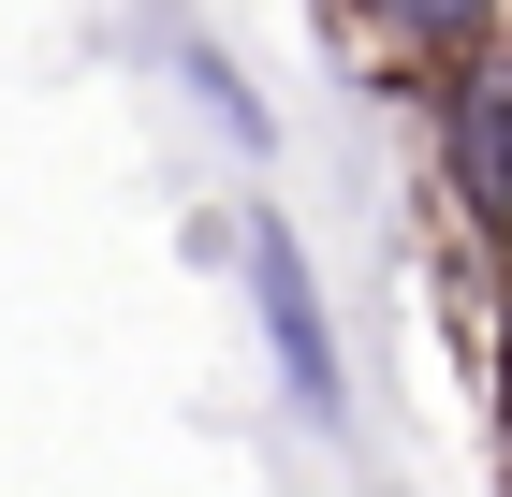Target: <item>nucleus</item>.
Listing matches in <instances>:
<instances>
[{"label": "nucleus", "instance_id": "obj_1", "mask_svg": "<svg viewBox=\"0 0 512 497\" xmlns=\"http://www.w3.org/2000/svg\"><path fill=\"white\" fill-rule=\"evenodd\" d=\"M249 307H264L278 395H293L308 424H337V410H352V381H337V322H322V278H308V249H293V220H249Z\"/></svg>", "mask_w": 512, "mask_h": 497}, {"label": "nucleus", "instance_id": "obj_2", "mask_svg": "<svg viewBox=\"0 0 512 497\" xmlns=\"http://www.w3.org/2000/svg\"><path fill=\"white\" fill-rule=\"evenodd\" d=\"M337 15H366V30H381L395 59H425V74H454V59H483V44L512 30V0H337Z\"/></svg>", "mask_w": 512, "mask_h": 497}, {"label": "nucleus", "instance_id": "obj_3", "mask_svg": "<svg viewBox=\"0 0 512 497\" xmlns=\"http://www.w3.org/2000/svg\"><path fill=\"white\" fill-rule=\"evenodd\" d=\"M176 88H191V103L220 117L235 147H264V103H249V74H235V59H220V44H205V30H176Z\"/></svg>", "mask_w": 512, "mask_h": 497}, {"label": "nucleus", "instance_id": "obj_4", "mask_svg": "<svg viewBox=\"0 0 512 497\" xmlns=\"http://www.w3.org/2000/svg\"><path fill=\"white\" fill-rule=\"evenodd\" d=\"M498 424H512V337H498Z\"/></svg>", "mask_w": 512, "mask_h": 497}]
</instances>
